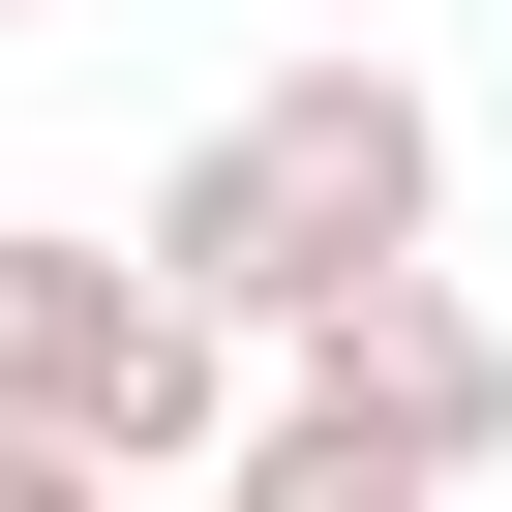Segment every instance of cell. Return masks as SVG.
<instances>
[{
	"label": "cell",
	"mask_w": 512,
	"mask_h": 512,
	"mask_svg": "<svg viewBox=\"0 0 512 512\" xmlns=\"http://www.w3.org/2000/svg\"><path fill=\"white\" fill-rule=\"evenodd\" d=\"M422 241H452V91H422V61H362V31H332V61H272V91L151 181V272H181L241 362L332 332L362 272H422Z\"/></svg>",
	"instance_id": "1"
},
{
	"label": "cell",
	"mask_w": 512,
	"mask_h": 512,
	"mask_svg": "<svg viewBox=\"0 0 512 512\" xmlns=\"http://www.w3.org/2000/svg\"><path fill=\"white\" fill-rule=\"evenodd\" d=\"M0 422L91 482H241V332L151 272V211H0Z\"/></svg>",
	"instance_id": "2"
},
{
	"label": "cell",
	"mask_w": 512,
	"mask_h": 512,
	"mask_svg": "<svg viewBox=\"0 0 512 512\" xmlns=\"http://www.w3.org/2000/svg\"><path fill=\"white\" fill-rule=\"evenodd\" d=\"M482 452H512V302H452V272H362L332 332L241 362V512H422Z\"/></svg>",
	"instance_id": "3"
},
{
	"label": "cell",
	"mask_w": 512,
	"mask_h": 512,
	"mask_svg": "<svg viewBox=\"0 0 512 512\" xmlns=\"http://www.w3.org/2000/svg\"><path fill=\"white\" fill-rule=\"evenodd\" d=\"M0 31H61V0H0Z\"/></svg>",
	"instance_id": "4"
}]
</instances>
